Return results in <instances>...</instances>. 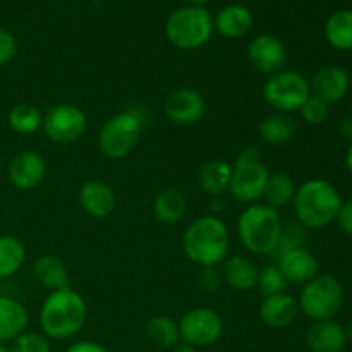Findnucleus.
Masks as SVG:
<instances>
[{
  "label": "nucleus",
  "mask_w": 352,
  "mask_h": 352,
  "mask_svg": "<svg viewBox=\"0 0 352 352\" xmlns=\"http://www.w3.org/2000/svg\"><path fill=\"white\" fill-rule=\"evenodd\" d=\"M229 250V229L219 215H201L191 220L182 234V251L199 268L222 265Z\"/></svg>",
  "instance_id": "nucleus-1"
},
{
  "label": "nucleus",
  "mask_w": 352,
  "mask_h": 352,
  "mask_svg": "<svg viewBox=\"0 0 352 352\" xmlns=\"http://www.w3.org/2000/svg\"><path fill=\"white\" fill-rule=\"evenodd\" d=\"M88 320L85 298L74 289L48 292L40 309L41 332L50 340H65L81 332Z\"/></svg>",
  "instance_id": "nucleus-2"
},
{
  "label": "nucleus",
  "mask_w": 352,
  "mask_h": 352,
  "mask_svg": "<svg viewBox=\"0 0 352 352\" xmlns=\"http://www.w3.org/2000/svg\"><path fill=\"white\" fill-rule=\"evenodd\" d=\"M291 205L299 226L305 229H323L336 222L342 198L332 182L309 179L298 186Z\"/></svg>",
  "instance_id": "nucleus-3"
},
{
  "label": "nucleus",
  "mask_w": 352,
  "mask_h": 352,
  "mask_svg": "<svg viewBox=\"0 0 352 352\" xmlns=\"http://www.w3.org/2000/svg\"><path fill=\"white\" fill-rule=\"evenodd\" d=\"M284 222L277 210L265 203L248 205L237 219V236L250 253L270 256L280 239Z\"/></svg>",
  "instance_id": "nucleus-4"
},
{
  "label": "nucleus",
  "mask_w": 352,
  "mask_h": 352,
  "mask_svg": "<svg viewBox=\"0 0 352 352\" xmlns=\"http://www.w3.org/2000/svg\"><path fill=\"white\" fill-rule=\"evenodd\" d=\"M213 31V16L205 7L182 6L165 23L167 40L181 50H198L208 43Z\"/></svg>",
  "instance_id": "nucleus-5"
},
{
  "label": "nucleus",
  "mask_w": 352,
  "mask_h": 352,
  "mask_svg": "<svg viewBox=\"0 0 352 352\" xmlns=\"http://www.w3.org/2000/svg\"><path fill=\"white\" fill-rule=\"evenodd\" d=\"M141 107L113 113L103 122L98 133V148L110 160H120L127 157L138 144L143 131L144 117Z\"/></svg>",
  "instance_id": "nucleus-6"
},
{
  "label": "nucleus",
  "mask_w": 352,
  "mask_h": 352,
  "mask_svg": "<svg viewBox=\"0 0 352 352\" xmlns=\"http://www.w3.org/2000/svg\"><path fill=\"white\" fill-rule=\"evenodd\" d=\"M346 299L339 278L329 274H318L313 280L302 285L299 292V311L313 322L333 320L340 313Z\"/></svg>",
  "instance_id": "nucleus-7"
},
{
  "label": "nucleus",
  "mask_w": 352,
  "mask_h": 352,
  "mask_svg": "<svg viewBox=\"0 0 352 352\" xmlns=\"http://www.w3.org/2000/svg\"><path fill=\"white\" fill-rule=\"evenodd\" d=\"M270 170L256 148H244L232 164L229 192L236 201L253 205L263 198Z\"/></svg>",
  "instance_id": "nucleus-8"
},
{
  "label": "nucleus",
  "mask_w": 352,
  "mask_h": 352,
  "mask_svg": "<svg viewBox=\"0 0 352 352\" xmlns=\"http://www.w3.org/2000/svg\"><path fill=\"white\" fill-rule=\"evenodd\" d=\"M309 96H311L309 79L292 69H282L277 74L268 76L263 85L265 102L275 112H299Z\"/></svg>",
  "instance_id": "nucleus-9"
},
{
  "label": "nucleus",
  "mask_w": 352,
  "mask_h": 352,
  "mask_svg": "<svg viewBox=\"0 0 352 352\" xmlns=\"http://www.w3.org/2000/svg\"><path fill=\"white\" fill-rule=\"evenodd\" d=\"M177 323L182 342L191 344L196 349L213 346L223 333L222 316L206 306L189 309Z\"/></svg>",
  "instance_id": "nucleus-10"
},
{
  "label": "nucleus",
  "mask_w": 352,
  "mask_h": 352,
  "mask_svg": "<svg viewBox=\"0 0 352 352\" xmlns=\"http://www.w3.org/2000/svg\"><path fill=\"white\" fill-rule=\"evenodd\" d=\"M88 127L86 113L72 103H60L48 110L43 116V129L45 136L50 141L58 144H69L82 138Z\"/></svg>",
  "instance_id": "nucleus-11"
},
{
  "label": "nucleus",
  "mask_w": 352,
  "mask_h": 352,
  "mask_svg": "<svg viewBox=\"0 0 352 352\" xmlns=\"http://www.w3.org/2000/svg\"><path fill=\"white\" fill-rule=\"evenodd\" d=\"M248 58L254 71L263 76H272L285 69L287 50L280 38L261 33L256 34L248 45Z\"/></svg>",
  "instance_id": "nucleus-12"
},
{
  "label": "nucleus",
  "mask_w": 352,
  "mask_h": 352,
  "mask_svg": "<svg viewBox=\"0 0 352 352\" xmlns=\"http://www.w3.org/2000/svg\"><path fill=\"white\" fill-rule=\"evenodd\" d=\"M164 112L177 126H192L206 113V102L195 88H177L165 98Z\"/></svg>",
  "instance_id": "nucleus-13"
},
{
  "label": "nucleus",
  "mask_w": 352,
  "mask_h": 352,
  "mask_svg": "<svg viewBox=\"0 0 352 352\" xmlns=\"http://www.w3.org/2000/svg\"><path fill=\"white\" fill-rule=\"evenodd\" d=\"M351 78L349 72L337 64H327L322 65L318 71L313 74L309 79V89L311 95L316 98L323 100L330 105V103H337L340 100L346 98L347 91H349Z\"/></svg>",
  "instance_id": "nucleus-14"
},
{
  "label": "nucleus",
  "mask_w": 352,
  "mask_h": 352,
  "mask_svg": "<svg viewBox=\"0 0 352 352\" xmlns=\"http://www.w3.org/2000/svg\"><path fill=\"white\" fill-rule=\"evenodd\" d=\"M47 162L38 151H19L9 164V181L19 191H31L43 182Z\"/></svg>",
  "instance_id": "nucleus-15"
},
{
  "label": "nucleus",
  "mask_w": 352,
  "mask_h": 352,
  "mask_svg": "<svg viewBox=\"0 0 352 352\" xmlns=\"http://www.w3.org/2000/svg\"><path fill=\"white\" fill-rule=\"evenodd\" d=\"M278 270L285 277L287 284L305 285L318 275L320 265L315 254L308 248H296L277 258Z\"/></svg>",
  "instance_id": "nucleus-16"
},
{
  "label": "nucleus",
  "mask_w": 352,
  "mask_h": 352,
  "mask_svg": "<svg viewBox=\"0 0 352 352\" xmlns=\"http://www.w3.org/2000/svg\"><path fill=\"white\" fill-rule=\"evenodd\" d=\"M78 199L82 212L96 220L107 219L116 210V192L112 186L98 179L85 182L79 189Z\"/></svg>",
  "instance_id": "nucleus-17"
},
{
  "label": "nucleus",
  "mask_w": 352,
  "mask_h": 352,
  "mask_svg": "<svg viewBox=\"0 0 352 352\" xmlns=\"http://www.w3.org/2000/svg\"><path fill=\"white\" fill-rule=\"evenodd\" d=\"M299 315L298 299L289 292L263 298L260 306V320L272 330L287 329Z\"/></svg>",
  "instance_id": "nucleus-18"
},
{
  "label": "nucleus",
  "mask_w": 352,
  "mask_h": 352,
  "mask_svg": "<svg viewBox=\"0 0 352 352\" xmlns=\"http://www.w3.org/2000/svg\"><path fill=\"white\" fill-rule=\"evenodd\" d=\"M306 342L311 352H342L347 346L346 327L336 320L313 322L306 333Z\"/></svg>",
  "instance_id": "nucleus-19"
},
{
  "label": "nucleus",
  "mask_w": 352,
  "mask_h": 352,
  "mask_svg": "<svg viewBox=\"0 0 352 352\" xmlns=\"http://www.w3.org/2000/svg\"><path fill=\"white\" fill-rule=\"evenodd\" d=\"M253 28V14L241 3H229L222 7L213 17V30L223 38L239 40Z\"/></svg>",
  "instance_id": "nucleus-20"
},
{
  "label": "nucleus",
  "mask_w": 352,
  "mask_h": 352,
  "mask_svg": "<svg viewBox=\"0 0 352 352\" xmlns=\"http://www.w3.org/2000/svg\"><path fill=\"white\" fill-rule=\"evenodd\" d=\"M220 274H222L223 282L227 285H230L236 291L248 292L256 289L260 270L251 258L244 256V254H234V256L226 258Z\"/></svg>",
  "instance_id": "nucleus-21"
},
{
  "label": "nucleus",
  "mask_w": 352,
  "mask_h": 352,
  "mask_svg": "<svg viewBox=\"0 0 352 352\" xmlns=\"http://www.w3.org/2000/svg\"><path fill=\"white\" fill-rule=\"evenodd\" d=\"M30 315L21 301L10 296H0V342H12L26 332Z\"/></svg>",
  "instance_id": "nucleus-22"
},
{
  "label": "nucleus",
  "mask_w": 352,
  "mask_h": 352,
  "mask_svg": "<svg viewBox=\"0 0 352 352\" xmlns=\"http://www.w3.org/2000/svg\"><path fill=\"white\" fill-rule=\"evenodd\" d=\"M230 177H232V164L222 158H213L199 168L198 184L206 195L217 198L229 191Z\"/></svg>",
  "instance_id": "nucleus-23"
},
{
  "label": "nucleus",
  "mask_w": 352,
  "mask_h": 352,
  "mask_svg": "<svg viewBox=\"0 0 352 352\" xmlns=\"http://www.w3.org/2000/svg\"><path fill=\"white\" fill-rule=\"evenodd\" d=\"M33 277L48 292L69 287L67 267L55 254H41V256L34 260Z\"/></svg>",
  "instance_id": "nucleus-24"
},
{
  "label": "nucleus",
  "mask_w": 352,
  "mask_h": 352,
  "mask_svg": "<svg viewBox=\"0 0 352 352\" xmlns=\"http://www.w3.org/2000/svg\"><path fill=\"white\" fill-rule=\"evenodd\" d=\"M258 133L263 143L270 146H280L289 143L298 133V122L289 113L274 112L265 117L258 126Z\"/></svg>",
  "instance_id": "nucleus-25"
},
{
  "label": "nucleus",
  "mask_w": 352,
  "mask_h": 352,
  "mask_svg": "<svg viewBox=\"0 0 352 352\" xmlns=\"http://www.w3.org/2000/svg\"><path fill=\"white\" fill-rule=\"evenodd\" d=\"M188 212V199L179 189H164L153 201V217L157 222L172 226L184 219Z\"/></svg>",
  "instance_id": "nucleus-26"
},
{
  "label": "nucleus",
  "mask_w": 352,
  "mask_h": 352,
  "mask_svg": "<svg viewBox=\"0 0 352 352\" xmlns=\"http://www.w3.org/2000/svg\"><path fill=\"white\" fill-rule=\"evenodd\" d=\"M325 40L340 52L352 50V10L340 9L330 14L325 23Z\"/></svg>",
  "instance_id": "nucleus-27"
},
{
  "label": "nucleus",
  "mask_w": 352,
  "mask_h": 352,
  "mask_svg": "<svg viewBox=\"0 0 352 352\" xmlns=\"http://www.w3.org/2000/svg\"><path fill=\"white\" fill-rule=\"evenodd\" d=\"M296 189H298V186H296L294 179L291 175L285 174V172H275L268 177L267 188H265L263 192V203L278 212L284 206L291 205L292 199H294Z\"/></svg>",
  "instance_id": "nucleus-28"
},
{
  "label": "nucleus",
  "mask_w": 352,
  "mask_h": 352,
  "mask_svg": "<svg viewBox=\"0 0 352 352\" xmlns=\"http://www.w3.org/2000/svg\"><path fill=\"white\" fill-rule=\"evenodd\" d=\"M26 261V248L17 237L0 236V280L10 278Z\"/></svg>",
  "instance_id": "nucleus-29"
},
{
  "label": "nucleus",
  "mask_w": 352,
  "mask_h": 352,
  "mask_svg": "<svg viewBox=\"0 0 352 352\" xmlns=\"http://www.w3.org/2000/svg\"><path fill=\"white\" fill-rule=\"evenodd\" d=\"M41 124H43V113L33 103L23 102L10 109L9 126L16 134L30 136V134H34L38 129H41Z\"/></svg>",
  "instance_id": "nucleus-30"
},
{
  "label": "nucleus",
  "mask_w": 352,
  "mask_h": 352,
  "mask_svg": "<svg viewBox=\"0 0 352 352\" xmlns=\"http://www.w3.org/2000/svg\"><path fill=\"white\" fill-rule=\"evenodd\" d=\"M146 336L155 346L172 349L181 340L179 323L167 315H157L148 320Z\"/></svg>",
  "instance_id": "nucleus-31"
},
{
  "label": "nucleus",
  "mask_w": 352,
  "mask_h": 352,
  "mask_svg": "<svg viewBox=\"0 0 352 352\" xmlns=\"http://www.w3.org/2000/svg\"><path fill=\"white\" fill-rule=\"evenodd\" d=\"M287 280H285V277L282 275V272L278 270L277 265H267V267L261 268L260 274H258L256 289L261 292L263 298L287 292Z\"/></svg>",
  "instance_id": "nucleus-32"
},
{
  "label": "nucleus",
  "mask_w": 352,
  "mask_h": 352,
  "mask_svg": "<svg viewBox=\"0 0 352 352\" xmlns=\"http://www.w3.org/2000/svg\"><path fill=\"white\" fill-rule=\"evenodd\" d=\"M296 248H306V232L305 227L299 223H284L280 232V239H278L277 248L270 256L277 260L280 254L287 253V251L296 250Z\"/></svg>",
  "instance_id": "nucleus-33"
},
{
  "label": "nucleus",
  "mask_w": 352,
  "mask_h": 352,
  "mask_svg": "<svg viewBox=\"0 0 352 352\" xmlns=\"http://www.w3.org/2000/svg\"><path fill=\"white\" fill-rule=\"evenodd\" d=\"M9 352H52V344L43 333L24 332L10 342Z\"/></svg>",
  "instance_id": "nucleus-34"
},
{
  "label": "nucleus",
  "mask_w": 352,
  "mask_h": 352,
  "mask_svg": "<svg viewBox=\"0 0 352 352\" xmlns=\"http://www.w3.org/2000/svg\"><path fill=\"white\" fill-rule=\"evenodd\" d=\"M299 112H301L302 120L306 124H309V126H322L330 117V105L327 102H323V100L311 95L306 100L305 105L301 107Z\"/></svg>",
  "instance_id": "nucleus-35"
},
{
  "label": "nucleus",
  "mask_w": 352,
  "mask_h": 352,
  "mask_svg": "<svg viewBox=\"0 0 352 352\" xmlns=\"http://www.w3.org/2000/svg\"><path fill=\"white\" fill-rule=\"evenodd\" d=\"M223 278L222 274L217 267H210V268H201L198 275V284L201 287V291L205 292H215L219 291L220 285H222Z\"/></svg>",
  "instance_id": "nucleus-36"
},
{
  "label": "nucleus",
  "mask_w": 352,
  "mask_h": 352,
  "mask_svg": "<svg viewBox=\"0 0 352 352\" xmlns=\"http://www.w3.org/2000/svg\"><path fill=\"white\" fill-rule=\"evenodd\" d=\"M17 41L12 33L6 30H0V65H6L16 57Z\"/></svg>",
  "instance_id": "nucleus-37"
},
{
  "label": "nucleus",
  "mask_w": 352,
  "mask_h": 352,
  "mask_svg": "<svg viewBox=\"0 0 352 352\" xmlns=\"http://www.w3.org/2000/svg\"><path fill=\"white\" fill-rule=\"evenodd\" d=\"M336 223L340 232L346 234L347 237H352V199L342 201L339 213H337Z\"/></svg>",
  "instance_id": "nucleus-38"
},
{
  "label": "nucleus",
  "mask_w": 352,
  "mask_h": 352,
  "mask_svg": "<svg viewBox=\"0 0 352 352\" xmlns=\"http://www.w3.org/2000/svg\"><path fill=\"white\" fill-rule=\"evenodd\" d=\"M65 352H109L102 344L91 342V340H81V342H76L72 346H69Z\"/></svg>",
  "instance_id": "nucleus-39"
},
{
  "label": "nucleus",
  "mask_w": 352,
  "mask_h": 352,
  "mask_svg": "<svg viewBox=\"0 0 352 352\" xmlns=\"http://www.w3.org/2000/svg\"><path fill=\"white\" fill-rule=\"evenodd\" d=\"M339 133L342 138L352 141V116L342 117V119L339 120Z\"/></svg>",
  "instance_id": "nucleus-40"
},
{
  "label": "nucleus",
  "mask_w": 352,
  "mask_h": 352,
  "mask_svg": "<svg viewBox=\"0 0 352 352\" xmlns=\"http://www.w3.org/2000/svg\"><path fill=\"white\" fill-rule=\"evenodd\" d=\"M172 349H174V352H196V347H192L188 342H182V340H179Z\"/></svg>",
  "instance_id": "nucleus-41"
},
{
  "label": "nucleus",
  "mask_w": 352,
  "mask_h": 352,
  "mask_svg": "<svg viewBox=\"0 0 352 352\" xmlns=\"http://www.w3.org/2000/svg\"><path fill=\"white\" fill-rule=\"evenodd\" d=\"M346 167L349 168V172H352V141H351L349 148H347V151H346Z\"/></svg>",
  "instance_id": "nucleus-42"
},
{
  "label": "nucleus",
  "mask_w": 352,
  "mask_h": 352,
  "mask_svg": "<svg viewBox=\"0 0 352 352\" xmlns=\"http://www.w3.org/2000/svg\"><path fill=\"white\" fill-rule=\"evenodd\" d=\"M188 6H196V7H205L208 3V0H186Z\"/></svg>",
  "instance_id": "nucleus-43"
},
{
  "label": "nucleus",
  "mask_w": 352,
  "mask_h": 352,
  "mask_svg": "<svg viewBox=\"0 0 352 352\" xmlns=\"http://www.w3.org/2000/svg\"><path fill=\"white\" fill-rule=\"evenodd\" d=\"M346 337H347V344H352V323L346 327Z\"/></svg>",
  "instance_id": "nucleus-44"
},
{
  "label": "nucleus",
  "mask_w": 352,
  "mask_h": 352,
  "mask_svg": "<svg viewBox=\"0 0 352 352\" xmlns=\"http://www.w3.org/2000/svg\"><path fill=\"white\" fill-rule=\"evenodd\" d=\"M0 352H9V347H7L6 344L0 342Z\"/></svg>",
  "instance_id": "nucleus-45"
}]
</instances>
